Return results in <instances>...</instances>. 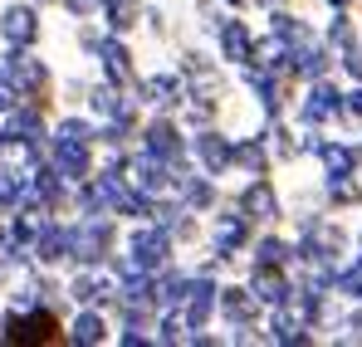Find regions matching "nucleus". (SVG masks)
<instances>
[{"label":"nucleus","instance_id":"f257e3e1","mask_svg":"<svg viewBox=\"0 0 362 347\" xmlns=\"http://www.w3.org/2000/svg\"><path fill=\"white\" fill-rule=\"evenodd\" d=\"M10 343H15V347H35V343L59 347V343H64V323L54 318V313H35V318H20V323H10Z\"/></svg>","mask_w":362,"mask_h":347}]
</instances>
